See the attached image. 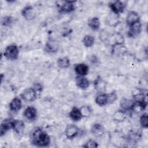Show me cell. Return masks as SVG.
<instances>
[{
	"mask_svg": "<svg viewBox=\"0 0 148 148\" xmlns=\"http://www.w3.org/2000/svg\"><path fill=\"white\" fill-rule=\"evenodd\" d=\"M30 141L32 145L36 146L46 147L50 143V138L42 128L36 127L30 134Z\"/></svg>",
	"mask_w": 148,
	"mask_h": 148,
	"instance_id": "cell-1",
	"label": "cell"
},
{
	"mask_svg": "<svg viewBox=\"0 0 148 148\" xmlns=\"http://www.w3.org/2000/svg\"><path fill=\"white\" fill-rule=\"evenodd\" d=\"M19 54L18 49L14 44L8 46L4 51V56L9 60H15L18 58Z\"/></svg>",
	"mask_w": 148,
	"mask_h": 148,
	"instance_id": "cell-2",
	"label": "cell"
},
{
	"mask_svg": "<svg viewBox=\"0 0 148 148\" xmlns=\"http://www.w3.org/2000/svg\"><path fill=\"white\" fill-rule=\"evenodd\" d=\"M106 40L112 47L117 45H122L124 42L123 36L119 32L113 33L110 36L106 38Z\"/></svg>",
	"mask_w": 148,
	"mask_h": 148,
	"instance_id": "cell-3",
	"label": "cell"
},
{
	"mask_svg": "<svg viewBox=\"0 0 148 148\" xmlns=\"http://www.w3.org/2000/svg\"><path fill=\"white\" fill-rule=\"evenodd\" d=\"M36 91L34 88H27L20 94L21 98L25 101L32 102L36 98Z\"/></svg>",
	"mask_w": 148,
	"mask_h": 148,
	"instance_id": "cell-4",
	"label": "cell"
},
{
	"mask_svg": "<svg viewBox=\"0 0 148 148\" xmlns=\"http://www.w3.org/2000/svg\"><path fill=\"white\" fill-rule=\"evenodd\" d=\"M14 119L11 118H8L4 119L1 124L0 128V134L2 136L8 130L13 128V124L14 122Z\"/></svg>",
	"mask_w": 148,
	"mask_h": 148,
	"instance_id": "cell-5",
	"label": "cell"
},
{
	"mask_svg": "<svg viewBox=\"0 0 148 148\" xmlns=\"http://www.w3.org/2000/svg\"><path fill=\"white\" fill-rule=\"evenodd\" d=\"M109 7L113 13L118 15L124 11L125 5L123 2L116 1L111 2L109 4Z\"/></svg>",
	"mask_w": 148,
	"mask_h": 148,
	"instance_id": "cell-6",
	"label": "cell"
},
{
	"mask_svg": "<svg viewBox=\"0 0 148 148\" xmlns=\"http://www.w3.org/2000/svg\"><path fill=\"white\" fill-rule=\"evenodd\" d=\"M79 132V128L73 124L68 125L65 130V135L68 139H73L76 137Z\"/></svg>",
	"mask_w": 148,
	"mask_h": 148,
	"instance_id": "cell-7",
	"label": "cell"
},
{
	"mask_svg": "<svg viewBox=\"0 0 148 148\" xmlns=\"http://www.w3.org/2000/svg\"><path fill=\"white\" fill-rule=\"evenodd\" d=\"M128 36L130 38H134L138 36L141 31V23L140 21L134 23L129 26Z\"/></svg>",
	"mask_w": 148,
	"mask_h": 148,
	"instance_id": "cell-8",
	"label": "cell"
},
{
	"mask_svg": "<svg viewBox=\"0 0 148 148\" xmlns=\"http://www.w3.org/2000/svg\"><path fill=\"white\" fill-rule=\"evenodd\" d=\"M21 13L22 16L27 20H32L35 17V12L32 6H27L24 8Z\"/></svg>",
	"mask_w": 148,
	"mask_h": 148,
	"instance_id": "cell-9",
	"label": "cell"
},
{
	"mask_svg": "<svg viewBox=\"0 0 148 148\" xmlns=\"http://www.w3.org/2000/svg\"><path fill=\"white\" fill-rule=\"evenodd\" d=\"M139 21H140V17L137 12L135 11L128 12L126 17V23L128 26Z\"/></svg>",
	"mask_w": 148,
	"mask_h": 148,
	"instance_id": "cell-10",
	"label": "cell"
},
{
	"mask_svg": "<svg viewBox=\"0 0 148 148\" xmlns=\"http://www.w3.org/2000/svg\"><path fill=\"white\" fill-rule=\"evenodd\" d=\"M23 116L28 120H34L37 116L36 109L33 106H28L24 110Z\"/></svg>",
	"mask_w": 148,
	"mask_h": 148,
	"instance_id": "cell-11",
	"label": "cell"
},
{
	"mask_svg": "<svg viewBox=\"0 0 148 148\" xmlns=\"http://www.w3.org/2000/svg\"><path fill=\"white\" fill-rule=\"evenodd\" d=\"M60 10L64 13H70L75 10L74 1H65L63 4L59 5Z\"/></svg>",
	"mask_w": 148,
	"mask_h": 148,
	"instance_id": "cell-12",
	"label": "cell"
},
{
	"mask_svg": "<svg viewBox=\"0 0 148 148\" xmlns=\"http://www.w3.org/2000/svg\"><path fill=\"white\" fill-rule=\"evenodd\" d=\"M75 72L79 76H85L88 72V66L83 63L76 64L74 67Z\"/></svg>",
	"mask_w": 148,
	"mask_h": 148,
	"instance_id": "cell-13",
	"label": "cell"
},
{
	"mask_svg": "<svg viewBox=\"0 0 148 148\" xmlns=\"http://www.w3.org/2000/svg\"><path fill=\"white\" fill-rule=\"evenodd\" d=\"M91 132L94 136L99 137L103 134L104 128L101 124L95 123L91 127Z\"/></svg>",
	"mask_w": 148,
	"mask_h": 148,
	"instance_id": "cell-14",
	"label": "cell"
},
{
	"mask_svg": "<svg viewBox=\"0 0 148 148\" xmlns=\"http://www.w3.org/2000/svg\"><path fill=\"white\" fill-rule=\"evenodd\" d=\"M76 83L78 87L82 89H86L90 85V82L87 78L83 76H79L76 77Z\"/></svg>",
	"mask_w": 148,
	"mask_h": 148,
	"instance_id": "cell-15",
	"label": "cell"
},
{
	"mask_svg": "<svg viewBox=\"0 0 148 148\" xmlns=\"http://www.w3.org/2000/svg\"><path fill=\"white\" fill-rule=\"evenodd\" d=\"M12 129L17 134H21L24 130V123L21 120H14Z\"/></svg>",
	"mask_w": 148,
	"mask_h": 148,
	"instance_id": "cell-16",
	"label": "cell"
},
{
	"mask_svg": "<svg viewBox=\"0 0 148 148\" xmlns=\"http://www.w3.org/2000/svg\"><path fill=\"white\" fill-rule=\"evenodd\" d=\"M95 102L100 106H103L108 103V94L101 93L98 94L95 98Z\"/></svg>",
	"mask_w": 148,
	"mask_h": 148,
	"instance_id": "cell-17",
	"label": "cell"
},
{
	"mask_svg": "<svg viewBox=\"0 0 148 148\" xmlns=\"http://www.w3.org/2000/svg\"><path fill=\"white\" fill-rule=\"evenodd\" d=\"M69 115L70 118L75 121H79L83 117L82 113L80 112V109L77 108L76 107H74L72 108V109L71 110Z\"/></svg>",
	"mask_w": 148,
	"mask_h": 148,
	"instance_id": "cell-18",
	"label": "cell"
},
{
	"mask_svg": "<svg viewBox=\"0 0 148 148\" xmlns=\"http://www.w3.org/2000/svg\"><path fill=\"white\" fill-rule=\"evenodd\" d=\"M9 108L11 110L14 112L19 110L21 108V101L20 99L17 97L14 98L9 104Z\"/></svg>",
	"mask_w": 148,
	"mask_h": 148,
	"instance_id": "cell-19",
	"label": "cell"
},
{
	"mask_svg": "<svg viewBox=\"0 0 148 148\" xmlns=\"http://www.w3.org/2000/svg\"><path fill=\"white\" fill-rule=\"evenodd\" d=\"M147 106V103L143 102H140V101H135L132 105L131 110H132L134 112L139 113L143 111L146 107Z\"/></svg>",
	"mask_w": 148,
	"mask_h": 148,
	"instance_id": "cell-20",
	"label": "cell"
},
{
	"mask_svg": "<svg viewBox=\"0 0 148 148\" xmlns=\"http://www.w3.org/2000/svg\"><path fill=\"white\" fill-rule=\"evenodd\" d=\"M88 25L93 30H97L100 27V21L98 17H94L88 21Z\"/></svg>",
	"mask_w": 148,
	"mask_h": 148,
	"instance_id": "cell-21",
	"label": "cell"
},
{
	"mask_svg": "<svg viewBox=\"0 0 148 148\" xmlns=\"http://www.w3.org/2000/svg\"><path fill=\"white\" fill-rule=\"evenodd\" d=\"M69 59L66 57H63L58 58L57 65L61 68H67L70 66Z\"/></svg>",
	"mask_w": 148,
	"mask_h": 148,
	"instance_id": "cell-22",
	"label": "cell"
},
{
	"mask_svg": "<svg viewBox=\"0 0 148 148\" xmlns=\"http://www.w3.org/2000/svg\"><path fill=\"white\" fill-rule=\"evenodd\" d=\"M126 113L124 110H119L116 111L113 115V119L117 122H122L126 118Z\"/></svg>",
	"mask_w": 148,
	"mask_h": 148,
	"instance_id": "cell-23",
	"label": "cell"
},
{
	"mask_svg": "<svg viewBox=\"0 0 148 148\" xmlns=\"http://www.w3.org/2000/svg\"><path fill=\"white\" fill-rule=\"evenodd\" d=\"M134 102V101L133 100L124 98L120 102V106L125 110H131Z\"/></svg>",
	"mask_w": 148,
	"mask_h": 148,
	"instance_id": "cell-24",
	"label": "cell"
},
{
	"mask_svg": "<svg viewBox=\"0 0 148 148\" xmlns=\"http://www.w3.org/2000/svg\"><path fill=\"white\" fill-rule=\"evenodd\" d=\"M82 41L84 46L86 47H90L94 45L95 39L94 36L90 35H87L83 38Z\"/></svg>",
	"mask_w": 148,
	"mask_h": 148,
	"instance_id": "cell-25",
	"label": "cell"
},
{
	"mask_svg": "<svg viewBox=\"0 0 148 148\" xmlns=\"http://www.w3.org/2000/svg\"><path fill=\"white\" fill-rule=\"evenodd\" d=\"M58 48V45L55 41H49L46 45V50L48 52L53 53L57 51Z\"/></svg>",
	"mask_w": 148,
	"mask_h": 148,
	"instance_id": "cell-26",
	"label": "cell"
},
{
	"mask_svg": "<svg viewBox=\"0 0 148 148\" xmlns=\"http://www.w3.org/2000/svg\"><path fill=\"white\" fill-rule=\"evenodd\" d=\"M114 14H111L109 17L107 18V23L108 24L112 27H115L117 24H119V20L117 17V14L113 13Z\"/></svg>",
	"mask_w": 148,
	"mask_h": 148,
	"instance_id": "cell-27",
	"label": "cell"
},
{
	"mask_svg": "<svg viewBox=\"0 0 148 148\" xmlns=\"http://www.w3.org/2000/svg\"><path fill=\"white\" fill-rule=\"evenodd\" d=\"M106 84L103 80L101 79H98L95 82V87L97 91L99 92H102L105 89Z\"/></svg>",
	"mask_w": 148,
	"mask_h": 148,
	"instance_id": "cell-28",
	"label": "cell"
},
{
	"mask_svg": "<svg viewBox=\"0 0 148 148\" xmlns=\"http://www.w3.org/2000/svg\"><path fill=\"white\" fill-rule=\"evenodd\" d=\"M80 109V112L82 113V115L83 117H88L89 116L91 113V109L89 106L84 105L82 106Z\"/></svg>",
	"mask_w": 148,
	"mask_h": 148,
	"instance_id": "cell-29",
	"label": "cell"
},
{
	"mask_svg": "<svg viewBox=\"0 0 148 148\" xmlns=\"http://www.w3.org/2000/svg\"><path fill=\"white\" fill-rule=\"evenodd\" d=\"M140 124L145 128L148 127V116L146 113L143 114L140 117Z\"/></svg>",
	"mask_w": 148,
	"mask_h": 148,
	"instance_id": "cell-30",
	"label": "cell"
},
{
	"mask_svg": "<svg viewBox=\"0 0 148 148\" xmlns=\"http://www.w3.org/2000/svg\"><path fill=\"white\" fill-rule=\"evenodd\" d=\"M83 146L84 147L94 148V147H97L98 146V143L95 140L92 139H89Z\"/></svg>",
	"mask_w": 148,
	"mask_h": 148,
	"instance_id": "cell-31",
	"label": "cell"
},
{
	"mask_svg": "<svg viewBox=\"0 0 148 148\" xmlns=\"http://www.w3.org/2000/svg\"><path fill=\"white\" fill-rule=\"evenodd\" d=\"M140 133H139L138 131H134L129 135V138L131 140L134 142L139 139V138H140Z\"/></svg>",
	"mask_w": 148,
	"mask_h": 148,
	"instance_id": "cell-32",
	"label": "cell"
},
{
	"mask_svg": "<svg viewBox=\"0 0 148 148\" xmlns=\"http://www.w3.org/2000/svg\"><path fill=\"white\" fill-rule=\"evenodd\" d=\"M108 103H112L117 99V94L115 92H112L110 94H108Z\"/></svg>",
	"mask_w": 148,
	"mask_h": 148,
	"instance_id": "cell-33",
	"label": "cell"
},
{
	"mask_svg": "<svg viewBox=\"0 0 148 148\" xmlns=\"http://www.w3.org/2000/svg\"><path fill=\"white\" fill-rule=\"evenodd\" d=\"M12 21V17H10L9 16H7V17H5L3 18H2V23L4 25H9L10 24H11Z\"/></svg>",
	"mask_w": 148,
	"mask_h": 148,
	"instance_id": "cell-34",
	"label": "cell"
}]
</instances>
